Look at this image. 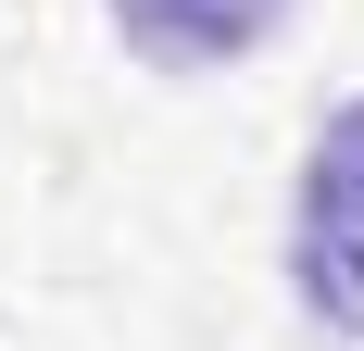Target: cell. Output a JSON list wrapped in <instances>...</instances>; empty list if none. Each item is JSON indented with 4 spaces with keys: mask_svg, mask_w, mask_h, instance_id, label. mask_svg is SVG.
Returning <instances> with one entry per match:
<instances>
[{
    "mask_svg": "<svg viewBox=\"0 0 364 351\" xmlns=\"http://www.w3.org/2000/svg\"><path fill=\"white\" fill-rule=\"evenodd\" d=\"M289 288L301 326L327 351L364 339V101H339L301 151V201H289Z\"/></svg>",
    "mask_w": 364,
    "mask_h": 351,
    "instance_id": "1",
    "label": "cell"
},
{
    "mask_svg": "<svg viewBox=\"0 0 364 351\" xmlns=\"http://www.w3.org/2000/svg\"><path fill=\"white\" fill-rule=\"evenodd\" d=\"M113 26H126V50L139 63H239V50H264V38L289 26V0H113Z\"/></svg>",
    "mask_w": 364,
    "mask_h": 351,
    "instance_id": "2",
    "label": "cell"
}]
</instances>
